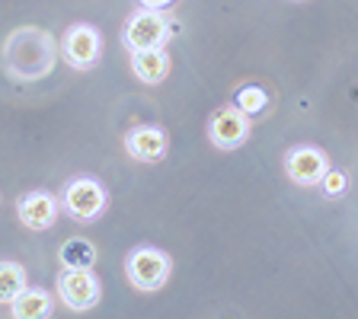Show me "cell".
Here are the masks:
<instances>
[{"label": "cell", "mask_w": 358, "mask_h": 319, "mask_svg": "<svg viewBox=\"0 0 358 319\" xmlns=\"http://www.w3.org/2000/svg\"><path fill=\"white\" fill-rule=\"evenodd\" d=\"M58 195H52L48 188H32V192L16 198V214L26 230H48L58 221Z\"/></svg>", "instance_id": "obj_9"}, {"label": "cell", "mask_w": 358, "mask_h": 319, "mask_svg": "<svg viewBox=\"0 0 358 319\" xmlns=\"http://www.w3.org/2000/svg\"><path fill=\"white\" fill-rule=\"evenodd\" d=\"M327 170H329V156L320 147H313V144H294L285 154V172H288V179L294 186H304V188L320 186Z\"/></svg>", "instance_id": "obj_8"}, {"label": "cell", "mask_w": 358, "mask_h": 319, "mask_svg": "<svg viewBox=\"0 0 358 319\" xmlns=\"http://www.w3.org/2000/svg\"><path fill=\"white\" fill-rule=\"evenodd\" d=\"M125 154L138 163H160L170 150V134L160 125H134L125 131Z\"/></svg>", "instance_id": "obj_10"}, {"label": "cell", "mask_w": 358, "mask_h": 319, "mask_svg": "<svg viewBox=\"0 0 358 319\" xmlns=\"http://www.w3.org/2000/svg\"><path fill=\"white\" fill-rule=\"evenodd\" d=\"M58 300L74 313H87L99 304L103 297V284L93 275V268H61L58 281H55Z\"/></svg>", "instance_id": "obj_6"}, {"label": "cell", "mask_w": 358, "mask_h": 319, "mask_svg": "<svg viewBox=\"0 0 358 319\" xmlns=\"http://www.w3.org/2000/svg\"><path fill=\"white\" fill-rule=\"evenodd\" d=\"M58 262L61 268H93L96 265V246L87 237H71L58 249Z\"/></svg>", "instance_id": "obj_14"}, {"label": "cell", "mask_w": 358, "mask_h": 319, "mask_svg": "<svg viewBox=\"0 0 358 319\" xmlns=\"http://www.w3.org/2000/svg\"><path fill=\"white\" fill-rule=\"evenodd\" d=\"M10 313H13V319H48L55 313V297L45 288L26 284V288L13 297Z\"/></svg>", "instance_id": "obj_12"}, {"label": "cell", "mask_w": 358, "mask_h": 319, "mask_svg": "<svg viewBox=\"0 0 358 319\" xmlns=\"http://www.w3.org/2000/svg\"><path fill=\"white\" fill-rule=\"evenodd\" d=\"M268 103H272V93H268L262 83H253V80L240 83V87L234 89V99H231L234 109H240L243 115H250V119L262 115V112L268 109Z\"/></svg>", "instance_id": "obj_13"}, {"label": "cell", "mask_w": 358, "mask_h": 319, "mask_svg": "<svg viewBox=\"0 0 358 319\" xmlns=\"http://www.w3.org/2000/svg\"><path fill=\"white\" fill-rule=\"evenodd\" d=\"M125 275L134 290L154 294V290H164L166 281H170L173 259L157 246H134L125 255Z\"/></svg>", "instance_id": "obj_2"}, {"label": "cell", "mask_w": 358, "mask_h": 319, "mask_svg": "<svg viewBox=\"0 0 358 319\" xmlns=\"http://www.w3.org/2000/svg\"><path fill=\"white\" fill-rule=\"evenodd\" d=\"M176 32L173 20L166 16V10H144L138 7L125 20L122 29V45L128 52H141V48H164L170 42V36Z\"/></svg>", "instance_id": "obj_4"}, {"label": "cell", "mask_w": 358, "mask_h": 319, "mask_svg": "<svg viewBox=\"0 0 358 319\" xmlns=\"http://www.w3.org/2000/svg\"><path fill=\"white\" fill-rule=\"evenodd\" d=\"M58 58L71 71H93L103 58V36L93 22H74L67 26L64 36L58 38Z\"/></svg>", "instance_id": "obj_5"}, {"label": "cell", "mask_w": 358, "mask_h": 319, "mask_svg": "<svg viewBox=\"0 0 358 319\" xmlns=\"http://www.w3.org/2000/svg\"><path fill=\"white\" fill-rule=\"evenodd\" d=\"M0 61L13 80L20 83H36L48 77L58 64V42L52 32L38 29V26H20L3 38L0 48Z\"/></svg>", "instance_id": "obj_1"}, {"label": "cell", "mask_w": 358, "mask_h": 319, "mask_svg": "<svg viewBox=\"0 0 358 319\" xmlns=\"http://www.w3.org/2000/svg\"><path fill=\"white\" fill-rule=\"evenodd\" d=\"M29 284L26 268L13 259H0V304H13V297Z\"/></svg>", "instance_id": "obj_15"}, {"label": "cell", "mask_w": 358, "mask_h": 319, "mask_svg": "<svg viewBox=\"0 0 358 319\" xmlns=\"http://www.w3.org/2000/svg\"><path fill=\"white\" fill-rule=\"evenodd\" d=\"M320 188L327 192V198H339V195L349 188V176H345L343 170H333V166H329L327 176L320 179Z\"/></svg>", "instance_id": "obj_16"}, {"label": "cell", "mask_w": 358, "mask_h": 319, "mask_svg": "<svg viewBox=\"0 0 358 319\" xmlns=\"http://www.w3.org/2000/svg\"><path fill=\"white\" fill-rule=\"evenodd\" d=\"M58 205L74 217L77 223H93L109 208V192H106V186L99 179L74 176L64 182V188H61V195H58Z\"/></svg>", "instance_id": "obj_3"}, {"label": "cell", "mask_w": 358, "mask_h": 319, "mask_svg": "<svg viewBox=\"0 0 358 319\" xmlns=\"http://www.w3.org/2000/svg\"><path fill=\"white\" fill-rule=\"evenodd\" d=\"M128 54H131L128 58L131 74L141 83H148V87H157V83H164L170 77L173 61L166 54V48H141V52H128Z\"/></svg>", "instance_id": "obj_11"}, {"label": "cell", "mask_w": 358, "mask_h": 319, "mask_svg": "<svg viewBox=\"0 0 358 319\" xmlns=\"http://www.w3.org/2000/svg\"><path fill=\"white\" fill-rule=\"evenodd\" d=\"M253 134V119L243 115L234 105H221V109L211 112L208 119V141L215 144L217 150H237L250 141Z\"/></svg>", "instance_id": "obj_7"}, {"label": "cell", "mask_w": 358, "mask_h": 319, "mask_svg": "<svg viewBox=\"0 0 358 319\" xmlns=\"http://www.w3.org/2000/svg\"><path fill=\"white\" fill-rule=\"evenodd\" d=\"M176 0H138V7H144V10H166V7H173Z\"/></svg>", "instance_id": "obj_17"}]
</instances>
